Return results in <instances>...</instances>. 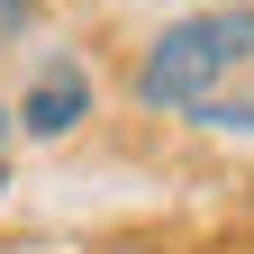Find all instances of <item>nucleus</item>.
Here are the masks:
<instances>
[{
	"instance_id": "nucleus-1",
	"label": "nucleus",
	"mask_w": 254,
	"mask_h": 254,
	"mask_svg": "<svg viewBox=\"0 0 254 254\" xmlns=\"http://www.w3.org/2000/svg\"><path fill=\"white\" fill-rule=\"evenodd\" d=\"M236 64H254V0H236V9H190V18H173L136 55V100L145 109H209Z\"/></svg>"
},
{
	"instance_id": "nucleus-2",
	"label": "nucleus",
	"mask_w": 254,
	"mask_h": 254,
	"mask_svg": "<svg viewBox=\"0 0 254 254\" xmlns=\"http://www.w3.org/2000/svg\"><path fill=\"white\" fill-rule=\"evenodd\" d=\"M82 118H91V73H82L73 55H55L46 73L18 91V127H27L37 145H55V136H73Z\"/></svg>"
},
{
	"instance_id": "nucleus-3",
	"label": "nucleus",
	"mask_w": 254,
	"mask_h": 254,
	"mask_svg": "<svg viewBox=\"0 0 254 254\" xmlns=\"http://www.w3.org/2000/svg\"><path fill=\"white\" fill-rule=\"evenodd\" d=\"M200 118H209V127H245V136H254V100H209Z\"/></svg>"
},
{
	"instance_id": "nucleus-4",
	"label": "nucleus",
	"mask_w": 254,
	"mask_h": 254,
	"mask_svg": "<svg viewBox=\"0 0 254 254\" xmlns=\"http://www.w3.org/2000/svg\"><path fill=\"white\" fill-rule=\"evenodd\" d=\"M27 18H37V0H0V46H9V37H18Z\"/></svg>"
},
{
	"instance_id": "nucleus-5",
	"label": "nucleus",
	"mask_w": 254,
	"mask_h": 254,
	"mask_svg": "<svg viewBox=\"0 0 254 254\" xmlns=\"http://www.w3.org/2000/svg\"><path fill=\"white\" fill-rule=\"evenodd\" d=\"M9 127H18V109H0V136H9Z\"/></svg>"
},
{
	"instance_id": "nucleus-6",
	"label": "nucleus",
	"mask_w": 254,
	"mask_h": 254,
	"mask_svg": "<svg viewBox=\"0 0 254 254\" xmlns=\"http://www.w3.org/2000/svg\"><path fill=\"white\" fill-rule=\"evenodd\" d=\"M0 190H9V164H0Z\"/></svg>"
}]
</instances>
